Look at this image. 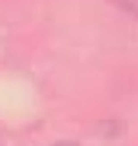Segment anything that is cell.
<instances>
[{
  "instance_id": "cell-1",
  "label": "cell",
  "mask_w": 138,
  "mask_h": 146,
  "mask_svg": "<svg viewBox=\"0 0 138 146\" xmlns=\"http://www.w3.org/2000/svg\"><path fill=\"white\" fill-rule=\"evenodd\" d=\"M117 4L121 6L125 11L133 13V15L138 17V0H117Z\"/></svg>"
},
{
  "instance_id": "cell-2",
  "label": "cell",
  "mask_w": 138,
  "mask_h": 146,
  "mask_svg": "<svg viewBox=\"0 0 138 146\" xmlns=\"http://www.w3.org/2000/svg\"><path fill=\"white\" fill-rule=\"evenodd\" d=\"M53 146H78V144L72 142V141H61V142H57V144H53Z\"/></svg>"
}]
</instances>
